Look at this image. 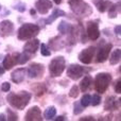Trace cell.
<instances>
[{
    "label": "cell",
    "instance_id": "cell-32",
    "mask_svg": "<svg viewBox=\"0 0 121 121\" xmlns=\"http://www.w3.org/2000/svg\"><path fill=\"white\" fill-rule=\"evenodd\" d=\"M73 107H74V109H73V114H74V115H80V114L84 111V107L82 106L81 103H79V102H75Z\"/></svg>",
    "mask_w": 121,
    "mask_h": 121
},
{
    "label": "cell",
    "instance_id": "cell-16",
    "mask_svg": "<svg viewBox=\"0 0 121 121\" xmlns=\"http://www.w3.org/2000/svg\"><path fill=\"white\" fill-rule=\"evenodd\" d=\"M120 108V99L117 100L115 97H108L105 101L104 109L105 111H116Z\"/></svg>",
    "mask_w": 121,
    "mask_h": 121
},
{
    "label": "cell",
    "instance_id": "cell-31",
    "mask_svg": "<svg viewBox=\"0 0 121 121\" xmlns=\"http://www.w3.org/2000/svg\"><path fill=\"white\" fill-rule=\"evenodd\" d=\"M78 96H79V87H78L77 85H73L72 87H71L70 91H69V97L75 99Z\"/></svg>",
    "mask_w": 121,
    "mask_h": 121
},
{
    "label": "cell",
    "instance_id": "cell-10",
    "mask_svg": "<svg viewBox=\"0 0 121 121\" xmlns=\"http://www.w3.org/2000/svg\"><path fill=\"white\" fill-rule=\"evenodd\" d=\"M25 120L26 121H42V111L38 106H32L29 111L27 112L25 116Z\"/></svg>",
    "mask_w": 121,
    "mask_h": 121
},
{
    "label": "cell",
    "instance_id": "cell-30",
    "mask_svg": "<svg viewBox=\"0 0 121 121\" xmlns=\"http://www.w3.org/2000/svg\"><path fill=\"white\" fill-rule=\"evenodd\" d=\"M39 47H40V53H42V55H44V56H50L51 51L47 48L46 45L42 44V45H39Z\"/></svg>",
    "mask_w": 121,
    "mask_h": 121
},
{
    "label": "cell",
    "instance_id": "cell-5",
    "mask_svg": "<svg viewBox=\"0 0 121 121\" xmlns=\"http://www.w3.org/2000/svg\"><path fill=\"white\" fill-rule=\"evenodd\" d=\"M65 59L63 56L54 57L49 64V72L52 78H57L62 75V73L65 70Z\"/></svg>",
    "mask_w": 121,
    "mask_h": 121
},
{
    "label": "cell",
    "instance_id": "cell-29",
    "mask_svg": "<svg viewBox=\"0 0 121 121\" xmlns=\"http://www.w3.org/2000/svg\"><path fill=\"white\" fill-rule=\"evenodd\" d=\"M6 112H8V119L6 120H11V121H17L18 120V116H17L16 113H14V112L12 111V109L8 108L6 109Z\"/></svg>",
    "mask_w": 121,
    "mask_h": 121
},
{
    "label": "cell",
    "instance_id": "cell-21",
    "mask_svg": "<svg viewBox=\"0 0 121 121\" xmlns=\"http://www.w3.org/2000/svg\"><path fill=\"white\" fill-rule=\"evenodd\" d=\"M120 59H121V49L118 48L113 51L111 57H109V63H111V65H116L120 62Z\"/></svg>",
    "mask_w": 121,
    "mask_h": 121
},
{
    "label": "cell",
    "instance_id": "cell-4",
    "mask_svg": "<svg viewBox=\"0 0 121 121\" xmlns=\"http://www.w3.org/2000/svg\"><path fill=\"white\" fill-rule=\"evenodd\" d=\"M112 82V75L107 72H101L98 73L95 78V89H96L97 92L99 94H103L107 90L109 84Z\"/></svg>",
    "mask_w": 121,
    "mask_h": 121
},
{
    "label": "cell",
    "instance_id": "cell-12",
    "mask_svg": "<svg viewBox=\"0 0 121 121\" xmlns=\"http://www.w3.org/2000/svg\"><path fill=\"white\" fill-rule=\"evenodd\" d=\"M50 9H52V2L50 0H37L35 2V10L42 15H46Z\"/></svg>",
    "mask_w": 121,
    "mask_h": 121
},
{
    "label": "cell",
    "instance_id": "cell-28",
    "mask_svg": "<svg viewBox=\"0 0 121 121\" xmlns=\"http://www.w3.org/2000/svg\"><path fill=\"white\" fill-rule=\"evenodd\" d=\"M81 105L85 108V107H87L88 105H90V96L89 95H84L83 97H82L81 99Z\"/></svg>",
    "mask_w": 121,
    "mask_h": 121
},
{
    "label": "cell",
    "instance_id": "cell-22",
    "mask_svg": "<svg viewBox=\"0 0 121 121\" xmlns=\"http://www.w3.org/2000/svg\"><path fill=\"white\" fill-rule=\"evenodd\" d=\"M55 115H56V108H55L54 106H49L48 108L45 111L44 118L47 120H52Z\"/></svg>",
    "mask_w": 121,
    "mask_h": 121
},
{
    "label": "cell",
    "instance_id": "cell-20",
    "mask_svg": "<svg viewBox=\"0 0 121 121\" xmlns=\"http://www.w3.org/2000/svg\"><path fill=\"white\" fill-rule=\"evenodd\" d=\"M91 84H92V78L90 77V75H85L84 79L82 80L81 83H80V89L83 92H85L86 90L90 87Z\"/></svg>",
    "mask_w": 121,
    "mask_h": 121
},
{
    "label": "cell",
    "instance_id": "cell-26",
    "mask_svg": "<svg viewBox=\"0 0 121 121\" xmlns=\"http://www.w3.org/2000/svg\"><path fill=\"white\" fill-rule=\"evenodd\" d=\"M30 57H31V55L29 54V53H18V64L19 65H22L25 64V63H27L28 60H30Z\"/></svg>",
    "mask_w": 121,
    "mask_h": 121
},
{
    "label": "cell",
    "instance_id": "cell-7",
    "mask_svg": "<svg viewBox=\"0 0 121 121\" xmlns=\"http://www.w3.org/2000/svg\"><path fill=\"white\" fill-rule=\"evenodd\" d=\"M44 71H45L44 65L38 64V63H33V64H31L29 66L27 73L30 79H38V78L43 77Z\"/></svg>",
    "mask_w": 121,
    "mask_h": 121
},
{
    "label": "cell",
    "instance_id": "cell-33",
    "mask_svg": "<svg viewBox=\"0 0 121 121\" xmlns=\"http://www.w3.org/2000/svg\"><path fill=\"white\" fill-rule=\"evenodd\" d=\"M11 89V84L9 83V82H3V83L1 84V90L4 92H8L10 91Z\"/></svg>",
    "mask_w": 121,
    "mask_h": 121
},
{
    "label": "cell",
    "instance_id": "cell-2",
    "mask_svg": "<svg viewBox=\"0 0 121 121\" xmlns=\"http://www.w3.org/2000/svg\"><path fill=\"white\" fill-rule=\"evenodd\" d=\"M40 31L39 26L33 23H23L18 30L17 37L20 40H29L35 37Z\"/></svg>",
    "mask_w": 121,
    "mask_h": 121
},
{
    "label": "cell",
    "instance_id": "cell-41",
    "mask_svg": "<svg viewBox=\"0 0 121 121\" xmlns=\"http://www.w3.org/2000/svg\"><path fill=\"white\" fill-rule=\"evenodd\" d=\"M101 1H102V0H94V4H95V5L97 6V5H98L99 3H100Z\"/></svg>",
    "mask_w": 121,
    "mask_h": 121
},
{
    "label": "cell",
    "instance_id": "cell-39",
    "mask_svg": "<svg viewBox=\"0 0 121 121\" xmlns=\"http://www.w3.org/2000/svg\"><path fill=\"white\" fill-rule=\"evenodd\" d=\"M30 14H31L32 16H34V15L36 14V10H35V9H32V10L30 11Z\"/></svg>",
    "mask_w": 121,
    "mask_h": 121
},
{
    "label": "cell",
    "instance_id": "cell-40",
    "mask_svg": "<svg viewBox=\"0 0 121 121\" xmlns=\"http://www.w3.org/2000/svg\"><path fill=\"white\" fill-rule=\"evenodd\" d=\"M4 71H5V69H4L2 66H0V75H2V74H3V73H4Z\"/></svg>",
    "mask_w": 121,
    "mask_h": 121
},
{
    "label": "cell",
    "instance_id": "cell-42",
    "mask_svg": "<svg viewBox=\"0 0 121 121\" xmlns=\"http://www.w3.org/2000/svg\"><path fill=\"white\" fill-rule=\"evenodd\" d=\"M53 2H54L55 4H57V5H59V4L62 3V0H53Z\"/></svg>",
    "mask_w": 121,
    "mask_h": 121
},
{
    "label": "cell",
    "instance_id": "cell-3",
    "mask_svg": "<svg viewBox=\"0 0 121 121\" xmlns=\"http://www.w3.org/2000/svg\"><path fill=\"white\" fill-rule=\"evenodd\" d=\"M68 4L72 12L82 17H87L92 13V10L83 0H68Z\"/></svg>",
    "mask_w": 121,
    "mask_h": 121
},
{
    "label": "cell",
    "instance_id": "cell-23",
    "mask_svg": "<svg viewBox=\"0 0 121 121\" xmlns=\"http://www.w3.org/2000/svg\"><path fill=\"white\" fill-rule=\"evenodd\" d=\"M119 12H120V1L118 2L117 4H115V5L112 4V5L109 6V9H108V17H111V18H115Z\"/></svg>",
    "mask_w": 121,
    "mask_h": 121
},
{
    "label": "cell",
    "instance_id": "cell-19",
    "mask_svg": "<svg viewBox=\"0 0 121 121\" xmlns=\"http://www.w3.org/2000/svg\"><path fill=\"white\" fill-rule=\"evenodd\" d=\"M71 30H72V27H71V25H69L67 21L62 20L60 22V25L57 26V31H59L60 34H63V35H65V34H70Z\"/></svg>",
    "mask_w": 121,
    "mask_h": 121
},
{
    "label": "cell",
    "instance_id": "cell-6",
    "mask_svg": "<svg viewBox=\"0 0 121 121\" xmlns=\"http://www.w3.org/2000/svg\"><path fill=\"white\" fill-rule=\"evenodd\" d=\"M86 73V70L84 67H82L81 65L78 64H71L70 66L67 68V77L69 79L77 81L79 80L82 75H84Z\"/></svg>",
    "mask_w": 121,
    "mask_h": 121
},
{
    "label": "cell",
    "instance_id": "cell-43",
    "mask_svg": "<svg viewBox=\"0 0 121 121\" xmlns=\"http://www.w3.org/2000/svg\"><path fill=\"white\" fill-rule=\"evenodd\" d=\"M0 120H1V121L6 120V119H5V117H4V115H3V114H1V115H0Z\"/></svg>",
    "mask_w": 121,
    "mask_h": 121
},
{
    "label": "cell",
    "instance_id": "cell-15",
    "mask_svg": "<svg viewBox=\"0 0 121 121\" xmlns=\"http://www.w3.org/2000/svg\"><path fill=\"white\" fill-rule=\"evenodd\" d=\"M17 64H18V53L8 54L3 60V68L5 70H10Z\"/></svg>",
    "mask_w": 121,
    "mask_h": 121
},
{
    "label": "cell",
    "instance_id": "cell-35",
    "mask_svg": "<svg viewBox=\"0 0 121 121\" xmlns=\"http://www.w3.org/2000/svg\"><path fill=\"white\" fill-rule=\"evenodd\" d=\"M15 9H16L18 12L23 13L26 11V4L25 3H18V4H16V5H15Z\"/></svg>",
    "mask_w": 121,
    "mask_h": 121
},
{
    "label": "cell",
    "instance_id": "cell-24",
    "mask_svg": "<svg viewBox=\"0 0 121 121\" xmlns=\"http://www.w3.org/2000/svg\"><path fill=\"white\" fill-rule=\"evenodd\" d=\"M112 5V2L111 1H105V0H102V1L100 2V3L97 5V8H98V11L100 13H104V12H106L107 10L109 9V6Z\"/></svg>",
    "mask_w": 121,
    "mask_h": 121
},
{
    "label": "cell",
    "instance_id": "cell-34",
    "mask_svg": "<svg viewBox=\"0 0 121 121\" xmlns=\"http://www.w3.org/2000/svg\"><path fill=\"white\" fill-rule=\"evenodd\" d=\"M115 92H117L118 95L121 92V79H119L116 81V84H115Z\"/></svg>",
    "mask_w": 121,
    "mask_h": 121
},
{
    "label": "cell",
    "instance_id": "cell-18",
    "mask_svg": "<svg viewBox=\"0 0 121 121\" xmlns=\"http://www.w3.org/2000/svg\"><path fill=\"white\" fill-rule=\"evenodd\" d=\"M66 15V13L64 12V11L60 10V9H55L54 11H53V13L49 16L48 19H46V25H51V23L53 22V21L55 20V19H57L59 17H63Z\"/></svg>",
    "mask_w": 121,
    "mask_h": 121
},
{
    "label": "cell",
    "instance_id": "cell-14",
    "mask_svg": "<svg viewBox=\"0 0 121 121\" xmlns=\"http://www.w3.org/2000/svg\"><path fill=\"white\" fill-rule=\"evenodd\" d=\"M38 47H39V40L36 39V38H31L23 46V52L29 53L30 55H32L37 51Z\"/></svg>",
    "mask_w": 121,
    "mask_h": 121
},
{
    "label": "cell",
    "instance_id": "cell-37",
    "mask_svg": "<svg viewBox=\"0 0 121 121\" xmlns=\"http://www.w3.org/2000/svg\"><path fill=\"white\" fill-rule=\"evenodd\" d=\"M80 120H88V121H94L95 119L92 117H90V116H87V117H84V118H81Z\"/></svg>",
    "mask_w": 121,
    "mask_h": 121
},
{
    "label": "cell",
    "instance_id": "cell-38",
    "mask_svg": "<svg viewBox=\"0 0 121 121\" xmlns=\"http://www.w3.org/2000/svg\"><path fill=\"white\" fill-rule=\"evenodd\" d=\"M52 120H65V117L64 116H59V117H56V118H53Z\"/></svg>",
    "mask_w": 121,
    "mask_h": 121
},
{
    "label": "cell",
    "instance_id": "cell-44",
    "mask_svg": "<svg viewBox=\"0 0 121 121\" xmlns=\"http://www.w3.org/2000/svg\"><path fill=\"white\" fill-rule=\"evenodd\" d=\"M0 9H1V6H0Z\"/></svg>",
    "mask_w": 121,
    "mask_h": 121
},
{
    "label": "cell",
    "instance_id": "cell-8",
    "mask_svg": "<svg viewBox=\"0 0 121 121\" xmlns=\"http://www.w3.org/2000/svg\"><path fill=\"white\" fill-rule=\"evenodd\" d=\"M95 53H96V48L95 47H88L87 49H84L83 51H81L79 54V60L81 63L83 64H90L92 62V59L95 56Z\"/></svg>",
    "mask_w": 121,
    "mask_h": 121
},
{
    "label": "cell",
    "instance_id": "cell-36",
    "mask_svg": "<svg viewBox=\"0 0 121 121\" xmlns=\"http://www.w3.org/2000/svg\"><path fill=\"white\" fill-rule=\"evenodd\" d=\"M115 34L116 35H118V36L121 34V26L120 25H118V26H116L115 27Z\"/></svg>",
    "mask_w": 121,
    "mask_h": 121
},
{
    "label": "cell",
    "instance_id": "cell-11",
    "mask_svg": "<svg viewBox=\"0 0 121 121\" xmlns=\"http://www.w3.org/2000/svg\"><path fill=\"white\" fill-rule=\"evenodd\" d=\"M87 34L88 38L91 40H97L100 37V30H99V26L96 21H89L87 23Z\"/></svg>",
    "mask_w": 121,
    "mask_h": 121
},
{
    "label": "cell",
    "instance_id": "cell-17",
    "mask_svg": "<svg viewBox=\"0 0 121 121\" xmlns=\"http://www.w3.org/2000/svg\"><path fill=\"white\" fill-rule=\"evenodd\" d=\"M26 73H27V70L25 68H18L16 69L15 71H13L12 73V81L16 84H19L21 82L25 81V78H26Z\"/></svg>",
    "mask_w": 121,
    "mask_h": 121
},
{
    "label": "cell",
    "instance_id": "cell-9",
    "mask_svg": "<svg viewBox=\"0 0 121 121\" xmlns=\"http://www.w3.org/2000/svg\"><path fill=\"white\" fill-rule=\"evenodd\" d=\"M112 48H113V44H111V43L105 44L103 47H101L98 50V53H97V62L98 63L106 62V60L108 59L109 52L112 51Z\"/></svg>",
    "mask_w": 121,
    "mask_h": 121
},
{
    "label": "cell",
    "instance_id": "cell-13",
    "mask_svg": "<svg viewBox=\"0 0 121 121\" xmlns=\"http://www.w3.org/2000/svg\"><path fill=\"white\" fill-rule=\"evenodd\" d=\"M14 31V25L11 20H3L0 22V35L5 37L10 36Z\"/></svg>",
    "mask_w": 121,
    "mask_h": 121
},
{
    "label": "cell",
    "instance_id": "cell-25",
    "mask_svg": "<svg viewBox=\"0 0 121 121\" xmlns=\"http://www.w3.org/2000/svg\"><path fill=\"white\" fill-rule=\"evenodd\" d=\"M32 88H33V90L35 91V94L37 95V96H40V95H44L45 91H46V86L44 85V84L42 83H37L35 86H32Z\"/></svg>",
    "mask_w": 121,
    "mask_h": 121
},
{
    "label": "cell",
    "instance_id": "cell-1",
    "mask_svg": "<svg viewBox=\"0 0 121 121\" xmlns=\"http://www.w3.org/2000/svg\"><path fill=\"white\" fill-rule=\"evenodd\" d=\"M32 98V94L28 91H19L18 94L16 92H10L6 97L8 102L12 105L13 107L17 109H23L28 104H29L30 100Z\"/></svg>",
    "mask_w": 121,
    "mask_h": 121
},
{
    "label": "cell",
    "instance_id": "cell-27",
    "mask_svg": "<svg viewBox=\"0 0 121 121\" xmlns=\"http://www.w3.org/2000/svg\"><path fill=\"white\" fill-rule=\"evenodd\" d=\"M101 103V96L100 95H92V97H90V104L92 105V106H97V105H99Z\"/></svg>",
    "mask_w": 121,
    "mask_h": 121
}]
</instances>
